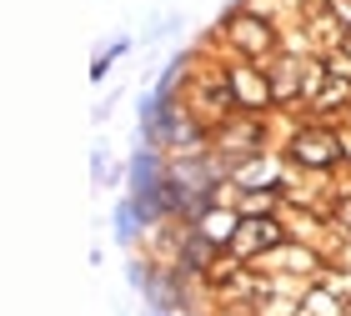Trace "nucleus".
Listing matches in <instances>:
<instances>
[{"instance_id":"nucleus-1","label":"nucleus","mask_w":351,"mask_h":316,"mask_svg":"<svg viewBox=\"0 0 351 316\" xmlns=\"http://www.w3.org/2000/svg\"><path fill=\"white\" fill-rule=\"evenodd\" d=\"M291 156H296L301 166H337L341 161V141L331 136V131H301L296 146H291Z\"/></svg>"},{"instance_id":"nucleus-2","label":"nucleus","mask_w":351,"mask_h":316,"mask_svg":"<svg viewBox=\"0 0 351 316\" xmlns=\"http://www.w3.org/2000/svg\"><path fill=\"white\" fill-rule=\"evenodd\" d=\"M271 241H281V226L271 216H246V221H236V226H231V246L236 251H261Z\"/></svg>"},{"instance_id":"nucleus-3","label":"nucleus","mask_w":351,"mask_h":316,"mask_svg":"<svg viewBox=\"0 0 351 316\" xmlns=\"http://www.w3.org/2000/svg\"><path fill=\"white\" fill-rule=\"evenodd\" d=\"M271 201H276V191H251V196H246V216H266Z\"/></svg>"},{"instance_id":"nucleus-4","label":"nucleus","mask_w":351,"mask_h":316,"mask_svg":"<svg viewBox=\"0 0 351 316\" xmlns=\"http://www.w3.org/2000/svg\"><path fill=\"white\" fill-rule=\"evenodd\" d=\"M121 51H125V40H116V45H106V51L95 56V66H90V75H95V81H101V75H106V66H110V60H116Z\"/></svg>"}]
</instances>
